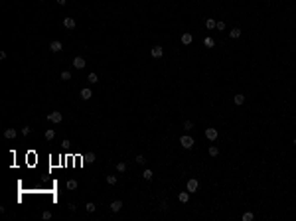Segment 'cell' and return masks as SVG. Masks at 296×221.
I'll return each mask as SVG.
<instances>
[{
  "instance_id": "5",
  "label": "cell",
  "mask_w": 296,
  "mask_h": 221,
  "mask_svg": "<svg viewBox=\"0 0 296 221\" xmlns=\"http://www.w3.org/2000/svg\"><path fill=\"white\" fill-rule=\"evenodd\" d=\"M49 50H52L53 53H59L61 50H63V46H61V42H59V39H53L52 44H49Z\"/></svg>"
},
{
  "instance_id": "18",
  "label": "cell",
  "mask_w": 296,
  "mask_h": 221,
  "mask_svg": "<svg viewBox=\"0 0 296 221\" xmlns=\"http://www.w3.org/2000/svg\"><path fill=\"white\" fill-rule=\"evenodd\" d=\"M53 138H55V130H53V128L46 130V140H53Z\"/></svg>"
},
{
  "instance_id": "7",
  "label": "cell",
  "mask_w": 296,
  "mask_h": 221,
  "mask_svg": "<svg viewBox=\"0 0 296 221\" xmlns=\"http://www.w3.org/2000/svg\"><path fill=\"white\" fill-rule=\"evenodd\" d=\"M85 59H83V57H73V67H75V69H83V67H85Z\"/></svg>"
},
{
  "instance_id": "21",
  "label": "cell",
  "mask_w": 296,
  "mask_h": 221,
  "mask_svg": "<svg viewBox=\"0 0 296 221\" xmlns=\"http://www.w3.org/2000/svg\"><path fill=\"white\" fill-rule=\"evenodd\" d=\"M204 46H205V47H213V46H215L213 38H205V39H204Z\"/></svg>"
},
{
  "instance_id": "11",
  "label": "cell",
  "mask_w": 296,
  "mask_h": 221,
  "mask_svg": "<svg viewBox=\"0 0 296 221\" xmlns=\"http://www.w3.org/2000/svg\"><path fill=\"white\" fill-rule=\"evenodd\" d=\"M4 138L14 140V138H16V130H14V128H6V130H4Z\"/></svg>"
},
{
  "instance_id": "3",
  "label": "cell",
  "mask_w": 296,
  "mask_h": 221,
  "mask_svg": "<svg viewBox=\"0 0 296 221\" xmlns=\"http://www.w3.org/2000/svg\"><path fill=\"white\" fill-rule=\"evenodd\" d=\"M197 188H199V184H197V180H196V178H191V180H188V184H186V189H188L190 194L197 192Z\"/></svg>"
},
{
  "instance_id": "25",
  "label": "cell",
  "mask_w": 296,
  "mask_h": 221,
  "mask_svg": "<svg viewBox=\"0 0 296 221\" xmlns=\"http://www.w3.org/2000/svg\"><path fill=\"white\" fill-rule=\"evenodd\" d=\"M117 172H126V164L125 162H118L117 164Z\"/></svg>"
},
{
  "instance_id": "28",
  "label": "cell",
  "mask_w": 296,
  "mask_h": 221,
  "mask_svg": "<svg viewBox=\"0 0 296 221\" xmlns=\"http://www.w3.org/2000/svg\"><path fill=\"white\" fill-rule=\"evenodd\" d=\"M184 128H186V130H191V128H194V123H191V121H186V123H184Z\"/></svg>"
},
{
  "instance_id": "23",
  "label": "cell",
  "mask_w": 296,
  "mask_h": 221,
  "mask_svg": "<svg viewBox=\"0 0 296 221\" xmlns=\"http://www.w3.org/2000/svg\"><path fill=\"white\" fill-rule=\"evenodd\" d=\"M85 209H87V213H93V211L97 209V205H95V203H91V202H89V203H87V205H85Z\"/></svg>"
},
{
  "instance_id": "29",
  "label": "cell",
  "mask_w": 296,
  "mask_h": 221,
  "mask_svg": "<svg viewBox=\"0 0 296 221\" xmlns=\"http://www.w3.org/2000/svg\"><path fill=\"white\" fill-rule=\"evenodd\" d=\"M30 132H32V126H24V128H22V134H24V136H28Z\"/></svg>"
},
{
  "instance_id": "8",
  "label": "cell",
  "mask_w": 296,
  "mask_h": 221,
  "mask_svg": "<svg viewBox=\"0 0 296 221\" xmlns=\"http://www.w3.org/2000/svg\"><path fill=\"white\" fill-rule=\"evenodd\" d=\"M63 26H65L67 30H73V28H75V18H71V16H67V18L63 20Z\"/></svg>"
},
{
  "instance_id": "1",
  "label": "cell",
  "mask_w": 296,
  "mask_h": 221,
  "mask_svg": "<svg viewBox=\"0 0 296 221\" xmlns=\"http://www.w3.org/2000/svg\"><path fill=\"white\" fill-rule=\"evenodd\" d=\"M194 142H196V140H194V138H191L190 134H184V136L180 138V144H182V146H184L186 150H190V148H194Z\"/></svg>"
},
{
  "instance_id": "30",
  "label": "cell",
  "mask_w": 296,
  "mask_h": 221,
  "mask_svg": "<svg viewBox=\"0 0 296 221\" xmlns=\"http://www.w3.org/2000/svg\"><path fill=\"white\" fill-rule=\"evenodd\" d=\"M42 219H52V211H44V213H42Z\"/></svg>"
},
{
  "instance_id": "19",
  "label": "cell",
  "mask_w": 296,
  "mask_h": 221,
  "mask_svg": "<svg viewBox=\"0 0 296 221\" xmlns=\"http://www.w3.org/2000/svg\"><path fill=\"white\" fill-rule=\"evenodd\" d=\"M87 81H89V83H97V81H99L97 73H89V75H87Z\"/></svg>"
},
{
  "instance_id": "34",
  "label": "cell",
  "mask_w": 296,
  "mask_h": 221,
  "mask_svg": "<svg viewBox=\"0 0 296 221\" xmlns=\"http://www.w3.org/2000/svg\"><path fill=\"white\" fill-rule=\"evenodd\" d=\"M294 144H296V138H294Z\"/></svg>"
},
{
  "instance_id": "15",
  "label": "cell",
  "mask_w": 296,
  "mask_h": 221,
  "mask_svg": "<svg viewBox=\"0 0 296 221\" xmlns=\"http://www.w3.org/2000/svg\"><path fill=\"white\" fill-rule=\"evenodd\" d=\"M229 38H231V39H237V38H241V30H239V28H233V30L229 32Z\"/></svg>"
},
{
  "instance_id": "2",
  "label": "cell",
  "mask_w": 296,
  "mask_h": 221,
  "mask_svg": "<svg viewBox=\"0 0 296 221\" xmlns=\"http://www.w3.org/2000/svg\"><path fill=\"white\" fill-rule=\"evenodd\" d=\"M49 123H53V124H59L61 121H63V115L59 113V111H53V113H49Z\"/></svg>"
},
{
  "instance_id": "4",
  "label": "cell",
  "mask_w": 296,
  "mask_h": 221,
  "mask_svg": "<svg viewBox=\"0 0 296 221\" xmlns=\"http://www.w3.org/2000/svg\"><path fill=\"white\" fill-rule=\"evenodd\" d=\"M150 55H152L154 59H158V57H162V55H164V50H162L160 46H154V47L150 50Z\"/></svg>"
},
{
  "instance_id": "31",
  "label": "cell",
  "mask_w": 296,
  "mask_h": 221,
  "mask_svg": "<svg viewBox=\"0 0 296 221\" xmlns=\"http://www.w3.org/2000/svg\"><path fill=\"white\" fill-rule=\"evenodd\" d=\"M67 188H69V189L77 188V182H73V180H69V182H67Z\"/></svg>"
},
{
  "instance_id": "10",
  "label": "cell",
  "mask_w": 296,
  "mask_h": 221,
  "mask_svg": "<svg viewBox=\"0 0 296 221\" xmlns=\"http://www.w3.org/2000/svg\"><path fill=\"white\" fill-rule=\"evenodd\" d=\"M91 97H93V91H91V89H81V99H83V101H89Z\"/></svg>"
},
{
  "instance_id": "12",
  "label": "cell",
  "mask_w": 296,
  "mask_h": 221,
  "mask_svg": "<svg viewBox=\"0 0 296 221\" xmlns=\"http://www.w3.org/2000/svg\"><path fill=\"white\" fill-rule=\"evenodd\" d=\"M180 39H182V44H184V46H190L191 42H194V38H191V34H184V36H182Z\"/></svg>"
},
{
  "instance_id": "20",
  "label": "cell",
  "mask_w": 296,
  "mask_h": 221,
  "mask_svg": "<svg viewBox=\"0 0 296 221\" xmlns=\"http://www.w3.org/2000/svg\"><path fill=\"white\" fill-rule=\"evenodd\" d=\"M107 184L115 186V184H117V176H115V174H109V176H107Z\"/></svg>"
},
{
  "instance_id": "33",
  "label": "cell",
  "mask_w": 296,
  "mask_h": 221,
  "mask_svg": "<svg viewBox=\"0 0 296 221\" xmlns=\"http://www.w3.org/2000/svg\"><path fill=\"white\" fill-rule=\"evenodd\" d=\"M65 2H67V0H57V4H59V6H63Z\"/></svg>"
},
{
  "instance_id": "32",
  "label": "cell",
  "mask_w": 296,
  "mask_h": 221,
  "mask_svg": "<svg viewBox=\"0 0 296 221\" xmlns=\"http://www.w3.org/2000/svg\"><path fill=\"white\" fill-rule=\"evenodd\" d=\"M217 30H225V22H217Z\"/></svg>"
},
{
  "instance_id": "13",
  "label": "cell",
  "mask_w": 296,
  "mask_h": 221,
  "mask_svg": "<svg viewBox=\"0 0 296 221\" xmlns=\"http://www.w3.org/2000/svg\"><path fill=\"white\" fill-rule=\"evenodd\" d=\"M233 103H235V105H243L245 103V95H243V93H237L235 97H233Z\"/></svg>"
},
{
  "instance_id": "16",
  "label": "cell",
  "mask_w": 296,
  "mask_h": 221,
  "mask_svg": "<svg viewBox=\"0 0 296 221\" xmlns=\"http://www.w3.org/2000/svg\"><path fill=\"white\" fill-rule=\"evenodd\" d=\"M142 178H144V180H152V178H154V172H152L150 168H146L144 172H142Z\"/></svg>"
},
{
  "instance_id": "22",
  "label": "cell",
  "mask_w": 296,
  "mask_h": 221,
  "mask_svg": "<svg viewBox=\"0 0 296 221\" xmlns=\"http://www.w3.org/2000/svg\"><path fill=\"white\" fill-rule=\"evenodd\" d=\"M59 79H61V81H69V79H71V73H69V71H63L61 75H59Z\"/></svg>"
},
{
  "instance_id": "9",
  "label": "cell",
  "mask_w": 296,
  "mask_h": 221,
  "mask_svg": "<svg viewBox=\"0 0 296 221\" xmlns=\"http://www.w3.org/2000/svg\"><path fill=\"white\" fill-rule=\"evenodd\" d=\"M120 209H123V202H120V199H115V202L111 203V211L117 213V211H120Z\"/></svg>"
},
{
  "instance_id": "17",
  "label": "cell",
  "mask_w": 296,
  "mask_h": 221,
  "mask_svg": "<svg viewBox=\"0 0 296 221\" xmlns=\"http://www.w3.org/2000/svg\"><path fill=\"white\" fill-rule=\"evenodd\" d=\"M215 26H217V22H215V20H207V22H205V28H207V30H215Z\"/></svg>"
},
{
  "instance_id": "14",
  "label": "cell",
  "mask_w": 296,
  "mask_h": 221,
  "mask_svg": "<svg viewBox=\"0 0 296 221\" xmlns=\"http://www.w3.org/2000/svg\"><path fill=\"white\" fill-rule=\"evenodd\" d=\"M178 199H180L182 203H188L190 202V192H182V194L178 195Z\"/></svg>"
},
{
  "instance_id": "6",
  "label": "cell",
  "mask_w": 296,
  "mask_h": 221,
  "mask_svg": "<svg viewBox=\"0 0 296 221\" xmlns=\"http://www.w3.org/2000/svg\"><path fill=\"white\" fill-rule=\"evenodd\" d=\"M205 136H207V140H217V128L209 126V128L205 130Z\"/></svg>"
},
{
  "instance_id": "27",
  "label": "cell",
  "mask_w": 296,
  "mask_h": 221,
  "mask_svg": "<svg viewBox=\"0 0 296 221\" xmlns=\"http://www.w3.org/2000/svg\"><path fill=\"white\" fill-rule=\"evenodd\" d=\"M134 160H136V162H138V164H146V158H144V156H142V154H138V156H136V158H134Z\"/></svg>"
},
{
  "instance_id": "24",
  "label": "cell",
  "mask_w": 296,
  "mask_h": 221,
  "mask_svg": "<svg viewBox=\"0 0 296 221\" xmlns=\"http://www.w3.org/2000/svg\"><path fill=\"white\" fill-rule=\"evenodd\" d=\"M253 217H255V215L251 213V211H245L243 213V221H253Z\"/></svg>"
},
{
  "instance_id": "26",
  "label": "cell",
  "mask_w": 296,
  "mask_h": 221,
  "mask_svg": "<svg viewBox=\"0 0 296 221\" xmlns=\"http://www.w3.org/2000/svg\"><path fill=\"white\" fill-rule=\"evenodd\" d=\"M217 154H219V148H217V146H211L209 148V156H217Z\"/></svg>"
}]
</instances>
